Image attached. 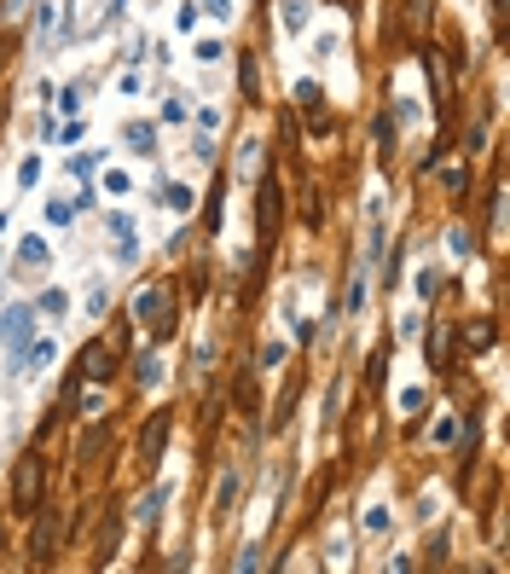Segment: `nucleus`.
Listing matches in <instances>:
<instances>
[{"instance_id": "obj_4", "label": "nucleus", "mask_w": 510, "mask_h": 574, "mask_svg": "<svg viewBox=\"0 0 510 574\" xmlns=\"http://www.w3.org/2000/svg\"><path fill=\"white\" fill-rule=\"evenodd\" d=\"M162 435H169V418H157V423H151V435L139 441V458H145V464H157V453H162Z\"/></svg>"}, {"instance_id": "obj_7", "label": "nucleus", "mask_w": 510, "mask_h": 574, "mask_svg": "<svg viewBox=\"0 0 510 574\" xmlns=\"http://www.w3.org/2000/svg\"><path fill=\"white\" fill-rule=\"evenodd\" d=\"M41 314H64V290H46V296H41Z\"/></svg>"}, {"instance_id": "obj_5", "label": "nucleus", "mask_w": 510, "mask_h": 574, "mask_svg": "<svg viewBox=\"0 0 510 574\" xmlns=\"http://www.w3.org/2000/svg\"><path fill=\"white\" fill-rule=\"evenodd\" d=\"M105 360H110V348H105V342H93V348L81 354V371H87V377H105V371H110Z\"/></svg>"}, {"instance_id": "obj_1", "label": "nucleus", "mask_w": 510, "mask_h": 574, "mask_svg": "<svg viewBox=\"0 0 510 574\" xmlns=\"http://www.w3.org/2000/svg\"><path fill=\"white\" fill-rule=\"evenodd\" d=\"M134 314H139V319H151V325H157V337H162V331H169V325H174L169 290H139V296H134Z\"/></svg>"}, {"instance_id": "obj_2", "label": "nucleus", "mask_w": 510, "mask_h": 574, "mask_svg": "<svg viewBox=\"0 0 510 574\" xmlns=\"http://www.w3.org/2000/svg\"><path fill=\"white\" fill-rule=\"evenodd\" d=\"M29 331H35V314H29V307H12L6 325H0V342H12V348H18V342H29Z\"/></svg>"}, {"instance_id": "obj_6", "label": "nucleus", "mask_w": 510, "mask_h": 574, "mask_svg": "<svg viewBox=\"0 0 510 574\" xmlns=\"http://www.w3.org/2000/svg\"><path fill=\"white\" fill-rule=\"evenodd\" d=\"M128 145H134V151H151V122H134V128H128Z\"/></svg>"}, {"instance_id": "obj_3", "label": "nucleus", "mask_w": 510, "mask_h": 574, "mask_svg": "<svg viewBox=\"0 0 510 574\" xmlns=\"http://www.w3.org/2000/svg\"><path fill=\"white\" fill-rule=\"evenodd\" d=\"M35 493H41V464L24 458V470H18V511H35Z\"/></svg>"}]
</instances>
